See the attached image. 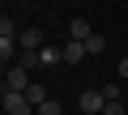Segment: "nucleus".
I'll return each instance as SVG.
<instances>
[{
	"mask_svg": "<svg viewBox=\"0 0 128 115\" xmlns=\"http://www.w3.org/2000/svg\"><path fill=\"white\" fill-rule=\"evenodd\" d=\"M34 115H64V107H60L56 98H47V102H38V107H34Z\"/></svg>",
	"mask_w": 128,
	"mask_h": 115,
	"instance_id": "nucleus-9",
	"label": "nucleus"
},
{
	"mask_svg": "<svg viewBox=\"0 0 128 115\" xmlns=\"http://www.w3.org/2000/svg\"><path fill=\"white\" fill-rule=\"evenodd\" d=\"M13 51H17V38H0V64H9Z\"/></svg>",
	"mask_w": 128,
	"mask_h": 115,
	"instance_id": "nucleus-10",
	"label": "nucleus"
},
{
	"mask_svg": "<svg viewBox=\"0 0 128 115\" xmlns=\"http://www.w3.org/2000/svg\"><path fill=\"white\" fill-rule=\"evenodd\" d=\"M43 38H47V34L30 26V30H22V34H17V47H22V51H38V47H47Z\"/></svg>",
	"mask_w": 128,
	"mask_h": 115,
	"instance_id": "nucleus-4",
	"label": "nucleus"
},
{
	"mask_svg": "<svg viewBox=\"0 0 128 115\" xmlns=\"http://www.w3.org/2000/svg\"><path fill=\"white\" fill-rule=\"evenodd\" d=\"M4 81H9V90H17V94H26V90H30V68H22V64H13V68L4 73Z\"/></svg>",
	"mask_w": 128,
	"mask_h": 115,
	"instance_id": "nucleus-3",
	"label": "nucleus"
},
{
	"mask_svg": "<svg viewBox=\"0 0 128 115\" xmlns=\"http://www.w3.org/2000/svg\"><path fill=\"white\" fill-rule=\"evenodd\" d=\"M68 34H73L77 43H86V38H90L94 30H90V21H86V17H73V26H68Z\"/></svg>",
	"mask_w": 128,
	"mask_h": 115,
	"instance_id": "nucleus-7",
	"label": "nucleus"
},
{
	"mask_svg": "<svg viewBox=\"0 0 128 115\" xmlns=\"http://www.w3.org/2000/svg\"><path fill=\"white\" fill-rule=\"evenodd\" d=\"M26 98H30V102L38 107V102H47V90H43L38 81H30V90H26Z\"/></svg>",
	"mask_w": 128,
	"mask_h": 115,
	"instance_id": "nucleus-11",
	"label": "nucleus"
},
{
	"mask_svg": "<svg viewBox=\"0 0 128 115\" xmlns=\"http://www.w3.org/2000/svg\"><path fill=\"white\" fill-rule=\"evenodd\" d=\"M102 51H107V38L102 34H90L86 38V55H102Z\"/></svg>",
	"mask_w": 128,
	"mask_h": 115,
	"instance_id": "nucleus-8",
	"label": "nucleus"
},
{
	"mask_svg": "<svg viewBox=\"0 0 128 115\" xmlns=\"http://www.w3.org/2000/svg\"><path fill=\"white\" fill-rule=\"evenodd\" d=\"M81 60H86V43H77V38H73L68 47H64V64H81Z\"/></svg>",
	"mask_w": 128,
	"mask_h": 115,
	"instance_id": "nucleus-6",
	"label": "nucleus"
},
{
	"mask_svg": "<svg viewBox=\"0 0 128 115\" xmlns=\"http://www.w3.org/2000/svg\"><path fill=\"white\" fill-rule=\"evenodd\" d=\"M77 107H81L86 115H102V107H107V98H102V90H86V94L77 98Z\"/></svg>",
	"mask_w": 128,
	"mask_h": 115,
	"instance_id": "nucleus-2",
	"label": "nucleus"
},
{
	"mask_svg": "<svg viewBox=\"0 0 128 115\" xmlns=\"http://www.w3.org/2000/svg\"><path fill=\"white\" fill-rule=\"evenodd\" d=\"M38 64H43V68L64 64V47H51V43H47V47H38Z\"/></svg>",
	"mask_w": 128,
	"mask_h": 115,
	"instance_id": "nucleus-5",
	"label": "nucleus"
},
{
	"mask_svg": "<svg viewBox=\"0 0 128 115\" xmlns=\"http://www.w3.org/2000/svg\"><path fill=\"white\" fill-rule=\"evenodd\" d=\"M0 107H4V115H30L34 111V102L26 94H17V90H4V102H0Z\"/></svg>",
	"mask_w": 128,
	"mask_h": 115,
	"instance_id": "nucleus-1",
	"label": "nucleus"
},
{
	"mask_svg": "<svg viewBox=\"0 0 128 115\" xmlns=\"http://www.w3.org/2000/svg\"><path fill=\"white\" fill-rule=\"evenodd\" d=\"M13 30H17V26H13V21H9V17H0V38H17V34H13Z\"/></svg>",
	"mask_w": 128,
	"mask_h": 115,
	"instance_id": "nucleus-13",
	"label": "nucleus"
},
{
	"mask_svg": "<svg viewBox=\"0 0 128 115\" xmlns=\"http://www.w3.org/2000/svg\"><path fill=\"white\" fill-rule=\"evenodd\" d=\"M102 115H124V102H107V107H102Z\"/></svg>",
	"mask_w": 128,
	"mask_h": 115,
	"instance_id": "nucleus-14",
	"label": "nucleus"
},
{
	"mask_svg": "<svg viewBox=\"0 0 128 115\" xmlns=\"http://www.w3.org/2000/svg\"><path fill=\"white\" fill-rule=\"evenodd\" d=\"M102 98H107V102H120V85L107 81V85H102Z\"/></svg>",
	"mask_w": 128,
	"mask_h": 115,
	"instance_id": "nucleus-12",
	"label": "nucleus"
},
{
	"mask_svg": "<svg viewBox=\"0 0 128 115\" xmlns=\"http://www.w3.org/2000/svg\"><path fill=\"white\" fill-rule=\"evenodd\" d=\"M120 77H128V55H124V60H120Z\"/></svg>",
	"mask_w": 128,
	"mask_h": 115,
	"instance_id": "nucleus-15",
	"label": "nucleus"
}]
</instances>
